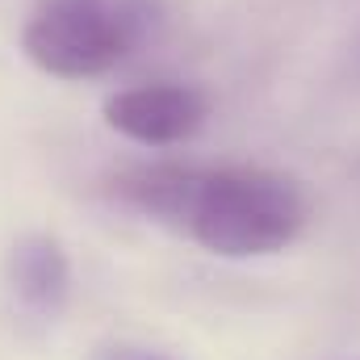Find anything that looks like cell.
I'll list each match as a JSON object with an SVG mask.
<instances>
[{
	"label": "cell",
	"instance_id": "cell-1",
	"mask_svg": "<svg viewBox=\"0 0 360 360\" xmlns=\"http://www.w3.org/2000/svg\"><path fill=\"white\" fill-rule=\"evenodd\" d=\"M105 197L222 260L285 252L306 231L302 184L264 164L151 160L105 176Z\"/></svg>",
	"mask_w": 360,
	"mask_h": 360
},
{
	"label": "cell",
	"instance_id": "cell-2",
	"mask_svg": "<svg viewBox=\"0 0 360 360\" xmlns=\"http://www.w3.org/2000/svg\"><path fill=\"white\" fill-rule=\"evenodd\" d=\"M160 25V0H38L21 25V55L55 80H92L134 59Z\"/></svg>",
	"mask_w": 360,
	"mask_h": 360
},
{
	"label": "cell",
	"instance_id": "cell-3",
	"mask_svg": "<svg viewBox=\"0 0 360 360\" xmlns=\"http://www.w3.org/2000/svg\"><path fill=\"white\" fill-rule=\"evenodd\" d=\"M101 117L113 134L139 143V147H180L193 143L210 122L205 92L180 80L155 84H130L105 96Z\"/></svg>",
	"mask_w": 360,
	"mask_h": 360
},
{
	"label": "cell",
	"instance_id": "cell-4",
	"mask_svg": "<svg viewBox=\"0 0 360 360\" xmlns=\"http://www.w3.org/2000/svg\"><path fill=\"white\" fill-rule=\"evenodd\" d=\"M4 285L21 314L51 323L72 302V260L63 243L46 231H25L8 243L4 256Z\"/></svg>",
	"mask_w": 360,
	"mask_h": 360
}]
</instances>
